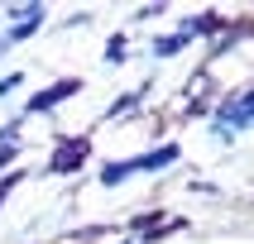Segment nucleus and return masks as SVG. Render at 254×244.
<instances>
[{"label": "nucleus", "instance_id": "f257e3e1", "mask_svg": "<svg viewBox=\"0 0 254 244\" xmlns=\"http://www.w3.org/2000/svg\"><path fill=\"white\" fill-rule=\"evenodd\" d=\"M250 110H254V100L245 96H235V100H226V105H221V110H216V129H230V134H245V129H250Z\"/></svg>", "mask_w": 254, "mask_h": 244}, {"label": "nucleus", "instance_id": "f03ea898", "mask_svg": "<svg viewBox=\"0 0 254 244\" xmlns=\"http://www.w3.org/2000/svg\"><path fill=\"white\" fill-rule=\"evenodd\" d=\"M43 19V5H29V10H14V24H10V39H24V34H34Z\"/></svg>", "mask_w": 254, "mask_h": 244}]
</instances>
